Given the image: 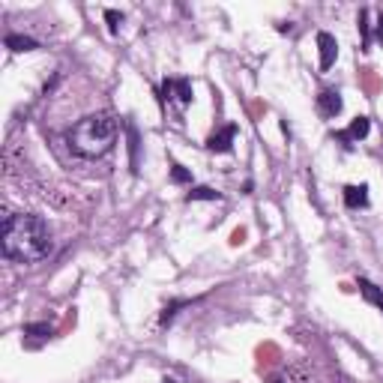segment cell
<instances>
[{"instance_id": "6da1fadb", "label": "cell", "mask_w": 383, "mask_h": 383, "mask_svg": "<svg viewBox=\"0 0 383 383\" xmlns=\"http://www.w3.org/2000/svg\"><path fill=\"white\" fill-rule=\"evenodd\" d=\"M0 243H3V258L18 260V264H36L51 251V231L45 219L34 213H10L3 216Z\"/></svg>"}, {"instance_id": "7a4b0ae2", "label": "cell", "mask_w": 383, "mask_h": 383, "mask_svg": "<svg viewBox=\"0 0 383 383\" xmlns=\"http://www.w3.org/2000/svg\"><path fill=\"white\" fill-rule=\"evenodd\" d=\"M66 141H69V150L75 153V156L99 159L111 150L114 141H117V120H114V114H108V111L87 114V117H81L66 132Z\"/></svg>"}, {"instance_id": "3957f363", "label": "cell", "mask_w": 383, "mask_h": 383, "mask_svg": "<svg viewBox=\"0 0 383 383\" xmlns=\"http://www.w3.org/2000/svg\"><path fill=\"white\" fill-rule=\"evenodd\" d=\"M162 99L165 102H180V105H189L192 102V84L186 78H165L162 81Z\"/></svg>"}, {"instance_id": "277c9868", "label": "cell", "mask_w": 383, "mask_h": 383, "mask_svg": "<svg viewBox=\"0 0 383 383\" xmlns=\"http://www.w3.org/2000/svg\"><path fill=\"white\" fill-rule=\"evenodd\" d=\"M317 114H321L323 120L338 117V114H341V93L332 90V87L321 90V96H317Z\"/></svg>"}, {"instance_id": "5b68a950", "label": "cell", "mask_w": 383, "mask_h": 383, "mask_svg": "<svg viewBox=\"0 0 383 383\" xmlns=\"http://www.w3.org/2000/svg\"><path fill=\"white\" fill-rule=\"evenodd\" d=\"M317 51H321V69L327 72L332 63H336V57H338V42H336V36L327 34V30H321V34H317Z\"/></svg>"}, {"instance_id": "8992f818", "label": "cell", "mask_w": 383, "mask_h": 383, "mask_svg": "<svg viewBox=\"0 0 383 383\" xmlns=\"http://www.w3.org/2000/svg\"><path fill=\"white\" fill-rule=\"evenodd\" d=\"M234 138H237V126L219 129V132H213V135L207 138V150H213V153H227V150H231V144H234Z\"/></svg>"}, {"instance_id": "52a82bcc", "label": "cell", "mask_w": 383, "mask_h": 383, "mask_svg": "<svg viewBox=\"0 0 383 383\" xmlns=\"http://www.w3.org/2000/svg\"><path fill=\"white\" fill-rule=\"evenodd\" d=\"M369 129H371V123H369V117H356L354 123L347 126V132H338L336 138L345 147H350V144H356V141H362L365 135H369Z\"/></svg>"}, {"instance_id": "ba28073f", "label": "cell", "mask_w": 383, "mask_h": 383, "mask_svg": "<svg viewBox=\"0 0 383 383\" xmlns=\"http://www.w3.org/2000/svg\"><path fill=\"white\" fill-rule=\"evenodd\" d=\"M345 207L347 210L369 207V186H365V183H360V186H345Z\"/></svg>"}, {"instance_id": "9c48e42d", "label": "cell", "mask_w": 383, "mask_h": 383, "mask_svg": "<svg viewBox=\"0 0 383 383\" xmlns=\"http://www.w3.org/2000/svg\"><path fill=\"white\" fill-rule=\"evenodd\" d=\"M360 293L369 299L371 306H378L380 312H383V288H378V284L369 282V279H360Z\"/></svg>"}, {"instance_id": "30bf717a", "label": "cell", "mask_w": 383, "mask_h": 383, "mask_svg": "<svg viewBox=\"0 0 383 383\" xmlns=\"http://www.w3.org/2000/svg\"><path fill=\"white\" fill-rule=\"evenodd\" d=\"M6 48L15 54H21V51H34V48H39L36 39H30V36H18V34H10L6 36Z\"/></svg>"}, {"instance_id": "8fae6325", "label": "cell", "mask_w": 383, "mask_h": 383, "mask_svg": "<svg viewBox=\"0 0 383 383\" xmlns=\"http://www.w3.org/2000/svg\"><path fill=\"white\" fill-rule=\"evenodd\" d=\"M186 201H222V195L213 192L210 186H198V189H192L186 195Z\"/></svg>"}, {"instance_id": "7c38bea8", "label": "cell", "mask_w": 383, "mask_h": 383, "mask_svg": "<svg viewBox=\"0 0 383 383\" xmlns=\"http://www.w3.org/2000/svg\"><path fill=\"white\" fill-rule=\"evenodd\" d=\"M186 306H189V303H186V299H177V303H168L165 308H162V327H168V323L177 317V312H180V308H186Z\"/></svg>"}, {"instance_id": "4fadbf2b", "label": "cell", "mask_w": 383, "mask_h": 383, "mask_svg": "<svg viewBox=\"0 0 383 383\" xmlns=\"http://www.w3.org/2000/svg\"><path fill=\"white\" fill-rule=\"evenodd\" d=\"M126 132H129V153H132V171H138V132L132 123L126 126Z\"/></svg>"}, {"instance_id": "5bb4252c", "label": "cell", "mask_w": 383, "mask_h": 383, "mask_svg": "<svg viewBox=\"0 0 383 383\" xmlns=\"http://www.w3.org/2000/svg\"><path fill=\"white\" fill-rule=\"evenodd\" d=\"M360 30H362V48L369 51V42H371V34H369V10L360 12Z\"/></svg>"}, {"instance_id": "9a60e30c", "label": "cell", "mask_w": 383, "mask_h": 383, "mask_svg": "<svg viewBox=\"0 0 383 383\" xmlns=\"http://www.w3.org/2000/svg\"><path fill=\"white\" fill-rule=\"evenodd\" d=\"M171 180L174 183H192V174L183 165H171Z\"/></svg>"}, {"instance_id": "2e32d148", "label": "cell", "mask_w": 383, "mask_h": 383, "mask_svg": "<svg viewBox=\"0 0 383 383\" xmlns=\"http://www.w3.org/2000/svg\"><path fill=\"white\" fill-rule=\"evenodd\" d=\"M105 21H108L111 34H117V27L123 24V12H117V10H105Z\"/></svg>"}, {"instance_id": "e0dca14e", "label": "cell", "mask_w": 383, "mask_h": 383, "mask_svg": "<svg viewBox=\"0 0 383 383\" xmlns=\"http://www.w3.org/2000/svg\"><path fill=\"white\" fill-rule=\"evenodd\" d=\"M24 332H27V336H51V327H48V323H27Z\"/></svg>"}, {"instance_id": "ac0fdd59", "label": "cell", "mask_w": 383, "mask_h": 383, "mask_svg": "<svg viewBox=\"0 0 383 383\" xmlns=\"http://www.w3.org/2000/svg\"><path fill=\"white\" fill-rule=\"evenodd\" d=\"M374 34H378V42L383 45V15H380V21H378V27H374Z\"/></svg>"}]
</instances>
